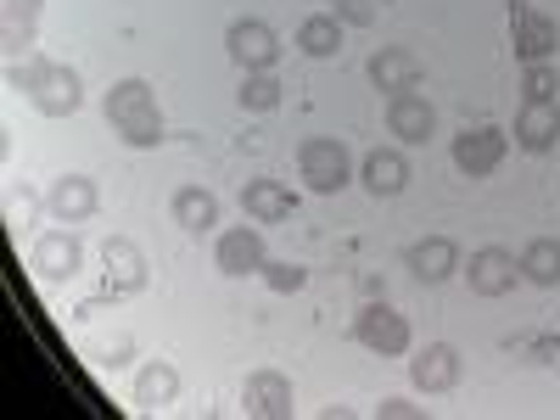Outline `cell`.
Returning <instances> with one entry per match:
<instances>
[{
  "label": "cell",
  "mask_w": 560,
  "mask_h": 420,
  "mask_svg": "<svg viewBox=\"0 0 560 420\" xmlns=\"http://www.w3.org/2000/svg\"><path fill=\"white\" fill-rule=\"evenodd\" d=\"M107 124H113V135L124 140V147H135V152L158 147V140H163V113H158L152 84L147 79H118L107 90Z\"/></svg>",
  "instance_id": "1"
},
{
  "label": "cell",
  "mask_w": 560,
  "mask_h": 420,
  "mask_svg": "<svg viewBox=\"0 0 560 420\" xmlns=\"http://www.w3.org/2000/svg\"><path fill=\"white\" fill-rule=\"evenodd\" d=\"M12 90L45 113V118H73L79 102H84V84L68 62H45V57H28V62H12Z\"/></svg>",
  "instance_id": "2"
},
{
  "label": "cell",
  "mask_w": 560,
  "mask_h": 420,
  "mask_svg": "<svg viewBox=\"0 0 560 420\" xmlns=\"http://www.w3.org/2000/svg\"><path fill=\"white\" fill-rule=\"evenodd\" d=\"M298 174H303L308 191L337 197L342 185L353 179V158H348V147H342L337 135H308L303 147H298Z\"/></svg>",
  "instance_id": "3"
},
{
  "label": "cell",
  "mask_w": 560,
  "mask_h": 420,
  "mask_svg": "<svg viewBox=\"0 0 560 420\" xmlns=\"http://www.w3.org/2000/svg\"><path fill=\"white\" fill-rule=\"evenodd\" d=\"M353 342L359 348H370V353H382V359H393V353H409V319L398 314V308H387V303H364L359 314H353Z\"/></svg>",
  "instance_id": "4"
},
{
  "label": "cell",
  "mask_w": 560,
  "mask_h": 420,
  "mask_svg": "<svg viewBox=\"0 0 560 420\" xmlns=\"http://www.w3.org/2000/svg\"><path fill=\"white\" fill-rule=\"evenodd\" d=\"M504 152H510V135L493 129V124H477V129L454 135V168H459L465 179H488V174L504 163Z\"/></svg>",
  "instance_id": "5"
},
{
  "label": "cell",
  "mask_w": 560,
  "mask_h": 420,
  "mask_svg": "<svg viewBox=\"0 0 560 420\" xmlns=\"http://www.w3.org/2000/svg\"><path fill=\"white\" fill-rule=\"evenodd\" d=\"M224 51H230V62H242V73H258V68H275L280 39L264 18H236L224 28Z\"/></svg>",
  "instance_id": "6"
},
{
  "label": "cell",
  "mask_w": 560,
  "mask_h": 420,
  "mask_svg": "<svg viewBox=\"0 0 560 420\" xmlns=\"http://www.w3.org/2000/svg\"><path fill=\"white\" fill-rule=\"evenodd\" d=\"M28 269L39 275V280H73L79 269H84V247H79V236L73 230H45V236H34V247H28Z\"/></svg>",
  "instance_id": "7"
},
{
  "label": "cell",
  "mask_w": 560,
  "mask_h": 420,
  "mask_svg": "<svg viewBox=\"0 0 560 420\" xmlns=\"http://www.w3.org/2000/svg\"><path fill=\"white\" fill-rule=\"evenodd\" d=\"M242 409L253 420H292V409H298L292 376H280V370H253V376L242 382Z\"/></svg>",
  "instance_id": "8"
},
{
  "label": "cell",
  "mask_w": 560,
  "mask_h": 420,
  "mask_svg": "<svg viewBox=\"0 0 560 420\" xmlns=\"http://www.w3.org/2000/svg\"><path fill=\"white\" fill-rule=\"evenodd\" d=\"M510 45H516L522 62H549L560 45V28L538 7H510Z\"/></svg>",
  "instance_id": "9"
},
{
  "label": "cell",
  "mask_w": 560,
  "mask_h": 420,
  "mask_svg": "<svg viewBox=\"0 0 560 420\" xmlns=\"http://www.w3.org/2000/svg\"><path fill=\"white\" fill-rule=\"evenodd\" d=\"M45 208H51L57 224H84L90 213L102 208V191H96V179H90V174H57L51 191H45Z\"/></svg>",
  "instance_id": "10"
},
{
  "label": "cell",
  "mask_w": 560,
  "mask_h": 420,
  "mask_svg": "<svg viewBox=\"0 0 560 420\" xmlns=\"http://www.w3.org/2000/svg\"><path fill=\"white\" fill-rule=\"evenodd\" d=\"M213 264L224 275H258L269 264V247H264V230L258 224H236V230H224L219 247H213Z\"/></svg>",
  "instance_id": "11"
},
{
  "label": "cell",
  "mask_w": 560,
  "mask_h": 420,
  "mask_svg": "<svg viewBox=\"0 0 560 420\" xmlns=\"http://www.w3.org/2000/svg\"><path fill=\"white\" fill-rule=\"evenodd\" d=\"M465 275H471L477 298H504L510 287H516L522 264H516V253H504V247H477L471 264H465Z\"/></svg>",
  "instance_id": "12"
},
{
  "label": "cell",
  "mask_w": 560,
  "mask_h": 420,
  "mask_svg": "<svg viewBox=\"0 0 560 420\" xmlns=\"http://www.w3.org/2000/svg\"><path fill=\"white\" fill-rule=\"evenodd\" d=\"M387 129L398 135V147H420L438 129V113L420 90H404V96H387Z\"/></svg>",
  "instance_id": "13"
},
{
  "label": "cell",
  "mask_w": 560,
  "mask_h": 420,
  "mask_svg": "<svg viewBox=\"0 0 560 420\" xmlns=\"http://www.w3.org/2000/svg\"><path fill=\"white\" fill-rule=\"evenodd\" d=\"M242 213L258 219V224H287L298 213V197H292V185H280V179H247L242 185Z\"/></svg>",
  "instance_id": "14"
},
{
  "label": "cell",
  "mask_w": 560,
  "mask_h": 420,
  "mask_svg": "<svg viewBox=\"0 0 560 420\" xmlns=\"http://www.w3.org/2000/svg\"><path fill=\"white\" fill-rule=\"evenodd\" d=\"M39 12H45V0H0V45H7L12 62L34 51Z\"/></svg>",
  "instance_id": "15"
},
{
  "label": "cell",
  "mask_w": 560,
  "mask_h": 420,
  "mask_svg": "<svg viewBox=\"0 0 560 420\" xmlns=\"http://www.w3.org/2000/svg\"><path fill=\"white\" fill-rule=\"evenodd\" d=\"M409 382H415L420 393H448V387L459 382V353H454L448 342H427V348L409 359Z\"/></svg>",
  "instance_id": "16"
},
{
  "label": "cell",
  "mask_w": 560,
  "mask_h": 420,
  "mask_svg": "<svg viewBox=\"0 0 560 420\" xmlns=\"http://www.w3.org/2000/svg\"><path fill=\"white\" fill-rule=\"evenodd\" d=\"M359 179H364L370 197H398L404 185H409V158L398 147H376V152H364Z\"/></svg>",
  "instance_id": "17"
},
{
  "label": "cell",
  "mask_w": 560,
  "mask_h": 420,
  "mask_svg": "<svg viewBox=\"0 0 560 420\" xmlns=\"http://www.w3.org/2000/svg\"><path fill=\"white\" fill-rule=\"evenodd\" d=\"M364 73H370L376 90H387V96H404V90L420 84V62H415V51H404V45H382Z\"/></svg>",
  "instance_id": "18"
},
{
  "label": "cell",
  "mask_w": 560,
  "mask_h": 420,
  "mask_svg": "<svg viewBox=\"0 0 560 420\" xmlns=\"http://www.w3.org/2000/svg\"><path fill=\"white\" fill-rule=\"evenodd\" d=\"M404 264H409V275L420 280V287H438V280H448L459 269V247L448 236H427V242H415L404 253Z\"/></svg>",
  "instance_id": "19"
},
{
  "label": "cell",
  "mask_w": 560,
  "mask_h": 420,
  "mask_svg": "<svg viewBox=\"0 0 560 420\" xmlns=\"http://www.w3.org/2000/svg\"><path fill=\"white\" fill-rule=\"evenodd\" d=\"M560 140V102H522L516 113V147L522 152H549Z\"/></svg>",
  "instance_id": "20"
},
{
  "label": "cell",
  "mask_w": 560,
  "mask_h": 420,
  "mask_svg": "<svg viewBox=\"0 0 560 420\" xmlns=\"http://www.w3.org/2000/svg\"><path fill=\"white\" fill-rule=\"evenodd\" d=\"M102 264H107V287L113 292H140L147 287V258H140V247L129 236H107Z\"/></svg>",
  "instance_id": "21"
},
{
  "label": "cell",
  "mask_w": 560,
  "mask_h": 420,
  "mask_svg": "<svg viewBox=\"0 0 560 420\" xmlns=\"http://www.w3.org/2000/svg\"><path fill=\"white\" fill-rule=\"evenodd\" d=\"M168 213H174V224H179V230L202 236V230H213V224H219V197H213V191H202V185H179L174 202H168Z\"/></svg>",
  "instance_id": "22"
},
{
  "label": "cell",
  "mask_w": 560,
  "mask_h": 420,
  "mask_svg": "<svg viewBox=\"0 0 560 420\" xmlns=\"http://www.w3.org/2000/svg\"><path fill=\"white\" fill-rule=\"evenodd\" d=\"M174 398H179V370L168 359H152L135 376V409H168Z\"/></svg>",
  "instance_id": "23"
},
{
  "label": "cell",
  "mask_w": 560,
  "mask_h": 420,
  "mask_svg": "<svg viewBox=\"0 0 560 420\" xmlns=\"http://www.w3.org/2000/svg\"><path fill=\"white\" fill-rule=\"evenodd\" d=\"M298 51L303 57H337L342 51V18L337 12H314L298 23Z\"/></svg>",
  "instance_id": "24"
},
{
  "label": "cell",
  "mask_w": 560,
  "mask_h": 420,
  "mask_svg": "<svg viewBox=\"0 0 560 420\" xmlns=\"http://www.w3.org/2000/svg\"><path fill=\"white\" fill-rule=\"evenodd\" d=\"M522 280H533V287H560V242L555 236H538L522 247Z\"/></svg>",
  "instance_id": "25"
},
{
  "label": "cell",
  "mask_w": 560,
  "mask_h": 420,
  "mask_svg": "<svg viewBox=\"0 0 560 420\" xmlns=\"http://www.w3.org/2000/svg\"><path fill=\"white\" fill-rule=\"evenodd\" d=\"M236 102H242L247 113H275V107H280V79H275L269 68L247 73V79H242V90H236Z\"/></svg>",
  "instance_id": "26"
},
{
  "label": "cell",
  "mask_w": 560,
  "mask_h": 420,
  "mask_svg": "<svg viewBox=\"0 0 560 420\" xmlns=\"http://www.w3.org/2000/svg\"><path fill=\"white\" fill-rule=\"evenodd\" d=\"M258 280H264L269 292L287 298V292H303V287H308V269H303V264H287V258H269V264L258 269Z\"/></svg>",
  "instance_id": "27"
},
{
  "label": "cell",
  "mask_w": 560,
  "mask_h": 420,
  "mask_svg": "<svg viewBox=\"0 0 560 420\" xmlns=\"http://www.w3.org/2000/svg\"><path fill=\"white\" fill-rule=\"evenodd\" d=\"M522 102H560V73L549 62H527L522 73Z\"/></svg>",
  "instance_id": "28"
},
{
  "label": "cell",
  "mask_w": 560,
  "mask_h": 420,
  "mask_svg": "<svg viewBox=\"0 0 560 420\" xmlns=\"http://www.w3.org/2000/svg\"><path fill=\"white\" fill-rule=\"evenodd\" d=\"M7 213H12L18 230H28V219H34V197H28V191H23V197L12 191V197H7Z\"/></svg>",
  "instance_id": "29"
},
{
  "label": "cell",
  "mask_w": 560,
  "mask_h": 420,
  "mask_svg": "<svg viewBox=\"0 0 560 420\" xmlns=\"http://www.w3.org/2000/svg\"><path fill=\"white\" fill-rule=\"evenodd\" d=\"M376 415H382V420H415L420 409H415V404H404V398H382V409H376Z\"/></svg>",
  "instance_id": "30"
},
{
  "label": "cell",
  "mask_w": 560,
  "mask_h": 420,
  "mask_svg": "<svg viewBox=\"0 0 560 420\" xmlns=\"http://www.w3.org/2000/svg\"><path fill=\"white\" fill-rule=\"evenodd\" d=\"M337 7H342L348 23H370V18H376V7H370V0H337Z\"/></svg>",
  "instance_id": "31"
}]
</instances>
